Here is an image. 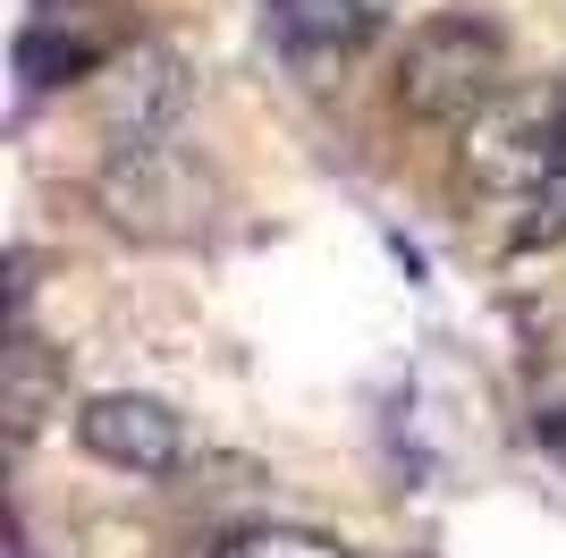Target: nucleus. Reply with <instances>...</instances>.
Returning <instances> with one entry per match:
<instances>
[{"label": "nucleus", "instance_id": "obj_4", "mask_svg": "<svg viewBox=\"0 0 566 558\" xmlns=\"http://www.w3.org/2000/svg\"><path fill=\"white\" fill-rule=\"evenodd\" d=\"M203 204H212V186L195 178L178 136L144 144V153H111V169H102V211L136 237H187Z\"/></svg>", "mask_w": 566, "mask_h": 558}, {"label": "nucleus", "instance_id": "obj_1", "mask_svg": "<svg viewBox=\"0 0 566 558\" xmlns=\"http://www.w3.org/2000/svg\"><path fill=\"white\" fill-rule=\"evenodd\" d=\"M507 93V43L491 18H423L398 60V111L423 127L465 136L473 118Z\"/></svg>", "mask_w": 566, "mask_h": 558}, {"label": "nucleus", "instance_id": "obj_8", "mask_svg": "<svg viewBox=\"0 0 566 558\" xmlns=\"http://www.w3.org/2000/svg\"><path fill=\"white\" fill-rule=\"evenodd\" d=\"M220 558H347L331 534H305V525H254V534H229Z\"/></svg>", "mask_w": 566, "mask_h": 558}, {"label": "nucleus", "instance_id": "obj_11", "mask_svg": "<svg viewBox=\"0 0 566 558\" xmlns=\"http://www.w3.org/2000/svg\"><path fill=\"white\" fill-rule=\"evenodd\" d=\"M558 111H566V85H558Z\"/></svg>", "mask_w": 566, "mask_h": 558}, {"label": "nucleus", "instance_id": "obj_6", "mask_svg": "<svg viewBox=\"0 0 566 558\" xmlns=\"http://www.w3.org/2000/svg\"><path fill=\"white\" fill-rule=\"evenodd\" d=\"M60 415H69V364L43 339L18 330L0 348V432H9V448H25V441H43Z\"/></svg>", "mask_w": 566, "mask_h": 558}, {"label": "nucleus", "instance_id": "obj_2", "mask_svg": "<svg viewBox=\"0 0 566 558\" xmlns=\"http://www.w3.org/2000/svg\"><path fill=\"white\" fill-rule=\"evenodd\" d=\"M457 169H465L473 195L533 204V195L566 169V111H558V93H516V85H507L491 111L457 136Z\"/></svg>", "mask_w": 566, "mask_h": 558}, {"label": "nucleus", "instance_id": "obj_10", "mask_svg": "<svg viewBox=\"0 0 566 558\" xmlns=\"http://www.w3.org/2000/svg\"><path fill=\"white\" fill-rule=\"evenodd\" d=\"M516 211H524V220H516L524 246H566V169L533 195V204H516Z\"/></svg>", "mask_w": 566, "mask_h": 558}, {"label": "nucleus", "instance_id": "obj_5", "mask_svg": "<svg viewBox=\"0 0 566 558\" xmlns=\"http://www.w3.org/2000/svg\"><path fill=\"white\" fill-rule=\"evenodd\" d=\"M76 441H85V457L153 483V474H178L187 423H178V406H161V397H144V390H111V397L76 406Z\"/></svg>", "mask_w": 566, "mask_h": 558}, {"label": "nucleus", "instance_id": "obj_9", "mask_svg": "<svg viewBox=\"0 0 566 558\" xmlns=\"http://www.w3.org/2000/svg\"><path fill=\"white\" fill-rule=\"evenodd\" d=\"M18 69H25V85H60V76L94 69V43H85V34H25Z\"/></svg>", "mask_w": 566, "mask_h": 558}, {"label": "nucleus", "instance_id": "obj_7", "mask_svg": "<svg viewBox=\"0 0 566 558\" xmlns=\"http://www.w3.org/2000/svg\"><path fill=\"white\" fill-rule=\"evenodd\" d=\"M271 34L296 60H347L373 43V0H271Z\"/></svg>", "mask_w": 566, "mask_h": 558}, {"label": "nucleus", "instance_id": "obj_3", "mask_svg": "<svg viewBox=\"0 0 566 558\" xmlns=\"http://www.w3.org/2000/svg\"><path fill=\"white\" fill-rule=\"evenodd\" d=\"M195 102V76L169 43H144V51H118L94 85V127L111 153H144V144H169L178 118Z\"/></svg>", "mask_w": 566, "mask_h": 558}]
</instances>
